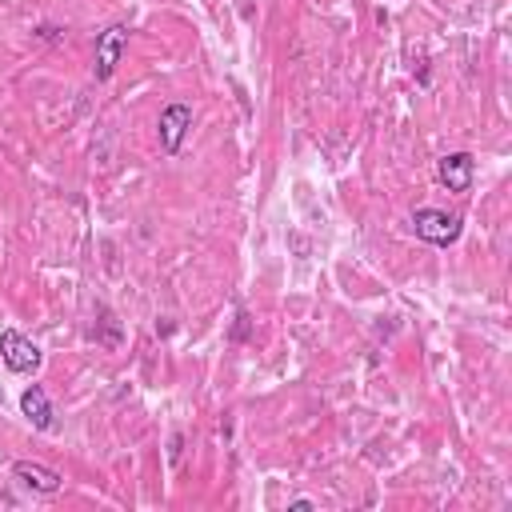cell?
Masks as SVG:
<instances>
[{
    "mask_svg": "<svg viewBox=\"0 0 512 512\" xmlns=\"http://www.w3.org/2000/svg\"><path fill=\"white\" fill-rule=\"evenodd\" d=\"M412 232H416L420 240L436 244V248H448V244L460 240L464 224H460V216H452V212H444V208H416V212H412Z\"/></svg>",
    "mask_w": 512,
    "mask_h": 512,
    "instance_id": "cell-1",
    "label": "cell"
},
{
    "mask_svg": "<svg viewBox=\"0 0 512 512\" xmlns=\"http://www.w3.org/2000/svg\"><path fill=\"white\" fill-rule=\"evenodd\" d=\"M0 360H4V368L8 372H20V376H28V372H36L40 368V348L24 336V332H16V328H4L0 332Z\"/></svg>",
    "mask_w": 512,
    "mask_h": 512,
    "instance_id": "cell-2",
    "label": "cell"
},
{
    "mask_svg": "<svg viewBox=\"0 0 512 512\" xmlns=\"http://www.w3.org/2000/svg\"><path fill=\"white\" fill-rule=\"evenodd\" d=\"M128 48V24H108L100 36H96V64H92V76L96 80H112L120 56Z\"/></svg>",
    "mask_w": 512,
    "mask_h": 512,
    "instance_id": "cell-3",
    "label": "cell"
},
{
    "mask_svg": "<svg viewBox=\"0 0 512 512\" xmlns=\"http://www.w3.org/2000/svg\"><path fill=\"white\" fill-rule=\"evenodd\" d=\"M188 128H192V108L188 104H168L160 112V148L168 156H176L180 144H184V136H188Z\"/></svg>",
    "mask_w": 512,
    "mask_h": 512,
    "instance_id": "cell-4",
    "label": "cell"
},
{
    "mask_svg": "<svg viewBox=\"0 0 512 512\" xmlns=\"http://www.w3.org/2000/svg\"><path fill=\"white\" fill-rule=\"evenodd\" d=\"M436 176L448 192H468L472 188V176H476V160L472 152H448L440 164H436Z\"/></svg>",
    "mask_w": 512,
    "mask_h": 512,
    "instance_id": "cell-5",
    "label": "cell"
},
{
    "mask_svg": "<svg viewBox=\"0 0 512 512\" xmlns=\"http://www.w3.org/2000/svg\"><path fill=\"white\" fill-rule=\"evenodd\" d=\"M12 476H16L24 488L40 492V496H56L60 484H64V476H60L56 468H44V464H36V460H16V464H12Z\"/></svg>",
    "mask_w": 512,
    "mask_h": 512,
    "instance_id": "cell-6",
    "label": "cell"
},
{
    "mask_svg": "<svg viewBox=\"0 0 512 512\" xmlns=\"http://www.w3.org/2000/svg\"><path fill=\"white\" fill-rule=\"evenodd\" d=\"M20 412L32 420V428H40V432H48L56 420H52V404H48V396H44V388L40 384H28L24 388V396H20Z\"/></svg>",
    "mask_w": 512,
    "mask_h": 512,
    "instance_id": "cell-7",
    "label": "cell"
},
{
    "mask_svg": "<svg viewBox=\"0 0 512 512\" xmlns=\"http://www.w3.org/2000/svg\"><path fill=\"white\" fill-rule=\"evenodd\" d=\"M240 16H244V20L252 16V0H240Z\"/></svg>",
    "mask_w": 512,
    "mask_h": 512,
    "instance_id": "cell-8",
    "label": "cell"
}]
</instances>
